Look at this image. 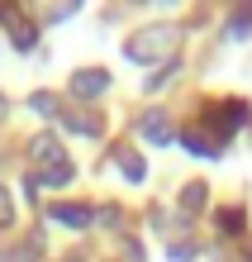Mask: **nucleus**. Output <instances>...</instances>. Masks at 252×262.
<instances>
[{"mask_svg":"<svg viewBox=\"0 0 252 262\" xmlns=\"http://www.w3.org/2000/svg\"><path fill=\"white\" fill-rule=\"evenodd\" d=\"M176 76H181V62H167L162 72H152L148 81H143V91H148V96H157V91H167L171 81H176Z\"/></svg>","mask_w":252,"mask_h":262,"instance_id":"12","label":"nucleus"},{"mask_svg":"<svg viewBox=\"0 0 252 262\" xmlns=\"http://www.w3.org/2000/svg\"><path fill=\"white\" fill-rule=\"evenodd\" d=\"M114 158H119V172H124V177H129V181H133V186H138V181H143V177H148V162H143V158H138V152H133V148H119V152H114Z\"/></svg>","mask_w":252,"mask_h":262,"instance_id":"10","label":"nucleus"},{"mask_svg":"<svg viewBox=\"0 0 252 262\" xmlns=\"http://www.w3.org/2000/svg\"><path fill=\"white\" fill-rule=\"evenodd\" d=\"M96 224H105V229H114V224H119V210H114V205H105V210H96Z\"/></svg>","mask_w":252,"mask_h":262,"instance_id":"20","label":"nucleus"},{"mask_svg":"<svg viewBox=\"0 0 252 262\" xmlns=\"http://www.w3.org/2000/svg\"><path fill=\"white\" fill-rule=\"evenodd\" d=\"M138 134H143L148 143H157V148H167L171 138H176V124H171V119H167L162 110H148L143 119H138Z\"/></svg>","mask_w":252,"mask_h":262,"instance_id":"5","label":"nucleus"},{"mask_svg":"<svg viewBox=\"0 0 252 262\" xmlns=\"http://www.w3.org/2000/svg\"><path fill=\"white\" fill-rule=\"evenodd\" d=\"M53 220L67 224V229H90V224H96V214L81 210V205H53Z\"/></svg>","mask_w":252,"mask_h":262,"instance_id":"8","label":"nucleus"},{"mask_svg":"<svg viewBox=\"0 0 252 262\" xmlns=\"http://www.w3.org/2000/svg\"><path fill=\"white\" fill-rule=\"evenodd\" d=\"M191 262H228V257H224V248H200V253H191Z\"/></svg>","mask_w":252,"mask_h":262,"instance_id":"18","label":"nucleus"},{"mask_svg":"<svg viewBox=\"0 0 252 262\" xmlns=\"http://www.w3.org/2000/svg\"><path fill=\"white\" fill-rule=\"evenodd\" d=\"M181 143L191 148L195 158H219V143H214V138H204L200 129H186V134H181Z\"/></svg>","mask_w":252,"mask_h":262,"instance_id":"11","label":"nucleus"},{"mask_svg":"<svg viewBox=\"0 0 252 262\" xmlns=\"http://www.w3.org/2000/svg\"><path fill=\"white\" fill-rule=\"evenodd\" d=\"M247 100H219V105H210V115H204V119H210V124H214V134H219V148H224V138L233 134V129H243L247 124Z\"/></svg>","mask_w":252,"mask_h":262,"instance_id":"2","label":"nucleus"},{"mask_svg":"<svg viewBox=\"0 0 252 262\" xmlns=\"http://www.w3.org/2000/svg\"><path fill=\"white\" fill-rule=\"evenodd\" d=\"M5 115H10V100H5V96H0V119H5Z\"/></svg>","mask_w":252,"mask_h":262,"instance_id":"21","label":"nucleus"},{"mask_svg":"<svg viewBox=\"0 0 252 262\" xmlns=\"http://www.w3.org/2000/svg\"><path fill=\"white\" fill-rule=\"evenodd\" d=\"M10 38H14V48H19V53H29L38 43V24L24 19V14H14V19H10Z\"/></svg>","mask_w":252,"mask_h":262,"instance_id":"7","label":"nucleus"},{"mask_svg":"<svg viewBox=\"0 0 252 262\" xmlns=\"http://www.w3.org/2000/svg\"><path fill=\"white\" fill-rule=\"evenodd\" d=\"M247 34H252V5L238 10V14L228 19V29H224V38H228V43H238V38H247Z\"/></svg>","mask_w":252,"mask_h":262,"instance_id":"13","label":"nucleus"},{"mask_svg":"<svg viewBox=\"0 0 252 262\" xmlns=\"http://www.w3.org/2000/svg\"><path fill=\"white\" fill-rule=\"evenodd\" d=\"M176 43H181V29H176V24H143V29H133V34H129L124 57L138 62V67L176 62Z\"/></svg>","mask_w":252,"mask_h":262,"instance_id":"1","label":"nucleus"},{"mask_svg":"<svg viewBox=\"0 0 252 262\" xmlns=\"http://www.w3.org/2000/svg\"><path fill=\"white\" fill-rule=\"evenodd\" d=\"M29 105H34L38 115H57V96H48V91H34V96H29Z\"/></svg>","mask_w":252,"mask_h":262,"instance_id":"17","label":"nucleus"},{"mask_svg":"<svg viewBox=\"0 0 252 262\" xmlns=\"http://www.w3.org/2000/svg\"><path fill=\"white\" fill-rule=\"evenodd\" d=\"M62 129L81 134V138H100L105 134V119L100 115H86V110H72V115H62Z\"/></svg>","mask_w":252,"mask_h":262,"instance_id":"6","label":"nucleus"},{"mask_svg":"<svg viewBox=\"0 0 252 262\" xmlns=\"http://www.w3.org/2000/svg\"><path fill=\"white\" fill-rule=\"evenodd\" d=\"M124 262H148V257H143V243H138V238L124 243Z\"/></svg>","mask_w":252,"mask_h":262,"instance_id":"19","label":"nucleus"},{"mask_svg":"<svg viewBox=\"0 0 252 262\" xmlns=\"http://www.w3.org/2000/svg\"><path fill=\"white\" fill-rule=\"evenodd\" d=\"M204 195H210V191H204V181H191V186L181 191V210L186 214H200L204 210Z\"/></svg>","mask_w":252,"mask_h":262,"instance_id":"14","label":"nucleus"},{"mask_svg":"<svg viewBox=\"0 0 252 262\" xmlns=\"http://www.w3.org/2000/svg\"><path fill=\"white\" fill-rule=\"evenodd\" d=\"M29 158L48 172V167H62V162H67V148H62V138H57L53 129H43V134L29 138Z\"/></svg>","mask_w":252,"mask_h":262,"instance_id":"3","label":"nucleus"},{"mask_svg":"<svg viewBox=\"0 0 252 262\" xmlns=\"http://www.w3.org/2000/svg\"><path fill=\"white\" fill-rule=\"evenodd\" d=\"M109 91V72L105 67H81L72 76V96L76 100H96V96H105Z\"/></svg>","mask_w":252,"mask_h":262,"instance_id":"4","label":"nucleus"},{"mask_svg":"<svg viewBox=\"0 0 252 262\" xmlns=\"http://www.w3.org/2000/svg\"><path fill=\"white\" fill-rule=\"evenodd\" d=\"M10 224H14V191L0 186V229H10Z\"/></svg>","mask_w":252,"mask_h":262,"instance_id":"16","label":"nucleus"},{"mask_svg":"<svg viewBox=\"0 0 252 262\" xmlns=\"http://www.w3.org/2000/svg\"><path fill=\"white\" fill-rule=\"evenodd\" d=\"M72 177H76V167H72V162H62V167L38 172V186H72Z\"/></svg>","mask_w":252,"mask_h":262,"instance_id":"15","label":"nucleus"},{"mask_svg":"<svg viewBox=\"0 0 252 262\" xmlns=\"http://www.w3.org/2000/svg\"><path fill=\"white\" fill-rule=\"evenodd\" d=\"M214 229H219L224 238H238V234H243V210H238V205H228V210H214Z\"/></svg>","mask_w":252,"mask_h":262,"instance_id":"9","label":"nucleus"}]
</instances>
